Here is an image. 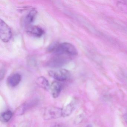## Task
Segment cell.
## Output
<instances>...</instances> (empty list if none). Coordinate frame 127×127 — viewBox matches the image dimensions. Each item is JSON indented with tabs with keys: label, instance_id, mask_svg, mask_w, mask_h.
<instances>
[{
	"label": "cell",
	"instance_id": "obj_1",
	"mask_svg": "<svg viewBox=\"0 0 127 127\" xmlns=\"http://www.w3.org/2000/svg\"><path fill=\"white\" fill-rule=\"evenodd\" d=\"M47 50L55 53L56 55L75 56L78 54V50L75 46L68 43H54L48 47Z\"/></svg>",
	"mask_w": 127,
	"mask_h": 127
},
{
	"label": "cell",
	"instance_id": "obj_2",
	"mask_svg": "<svg viewBox=\"0 0 127 127\" xmlns=\"http://www.w3.org/2000/svg\"><path fill=\"white\" fill-rule=\"evenodd\" d=\"M62 117V108L50 106L47 107L44 111L43 118L46 120L55 119Z\"/></svg>",
	"mask_w": 127,
	"mask_h": 127
},
{
	"label": "cell",
	"instance_id": "obj_3",
	"mask_svg": "<svg viewBox=\"0 0 127 127\" xmlns=\"http://www.w3.org/2000/svg\"><path fill=\"white\" fill-rule=\"evenodd\" d=\"M49 74L50 76L58 81H66L70 78L71 76L69 71L65 69L51 70L49 71Z\"/></svg>",
	"mask_w": 127,
	"mask_h": 127
},
{
	"label": "cell",
	"instance_id": "obj_4",
	"mask_svg": "<svg viewBox=\"0 0 127 127\" xmlns=\"http://www.w3.org/2000/svg\"><path fill=\"white\" fill-rule=\"evenodd\" d=\"M65 55H57L53 57L48 62V66L53 68H59L66 64L70 59Z\"/></svg>",
	"mask_w": 127,
	"mask_h": 127
},
{
	"label": "cell",
	"instance_id": "obj_5",
	"mask_svg": "<svg viewBox=\"0 0 127 127\" xmlns=\"http://www.w3.org/2000/svg\"><path fill=\"white\" fill-rule=\"evenodd\" d=\"M0 37L1 40L5 43L9 41L12 37L10 27L1 19L0 22Z\"/></svg>",
	"mask_w": 127,
	"mask_h": 127
},
{
	"label": "cell",
	"instance_id": "obj_6",
	"mask_svg": "<svg viewBox=\"0 0 127 127\" xmlns=\"http://www.w3.org/2000/svg\"><path fill=\"white\" fill-rule=\"evenodd\" d=\"M26 32L30 35L38 38L41 37L44 33V31L41 27L32 25L26 27Z\"/></svg>",
	"mask_w": 127,
	"mask_h": 127
},
{
	"label": "cell",
	"instance_id": "obj_7",
	"mask_svg": "<svg viewBox=\"0 0 127 127\" xmlns=\"http://www.w3.org/2000/svg\"><path fill=\"white\" fill-rule=\"evenodd\" d=\"M37 12L35 9H31L29 13L25 16L23 20L24 24L26 27L32 26L36 18Z\"/></svg>",
	"mask_w": 127,
	"mask_h": 127
},
{
	"label": "cell",
	"instance_id": "obj_8",
	"mask_svg": "<svg viewBox=\"0 0 127 127\" xmlns=\"http://www.w3.org/2000/svg\"><path fill=\"white\" fill-rule=\"evenodd\" d=\"M62 84L58 81L53 82L50 86L51 93L54 98H57L59 96L62 89Z\"/></svg>",
	"mask_w": 127,
	"mask_h": 127
},
{
	"label": "cell",
	"instance_id": "obj_9",
	"mask_svg": "<svg viewBox=\"0 0 127 127\" xmlns=\"http://www.w3.org/2000/svg\"><path fill=\"white\" fill-rule=\"evenodd\" d=\"M21 80V76L18 73H15L10 75L7 80L8 85L11 87H15L17 86Z\"/></svg>",
	"mask_w": 127,
	"mask_h": 127
},
{
	"label": "cell",
	"instance_id": "obj_10",
	"mask_svg": "<svg viewBox=\"0 0 127 127\" xmlns=\"http://www.w3.org/2000/svg\"><path fill=\"white\" fill-rule=\"evenodd\" d=\"M75 102L72 101L62 108V117H66L70 116L75 110Z\"/></svg>",
	"mask_w": 127,
	"mask_h": 127
},
{
	"label": "cell",
	"instance_id": "obj_11",
	"mask_svg": "<svg viewBox=\"0 0 127 127\" xmlns=\"http://www.w3.org/2000/svg\"><path fill=\"white\" fill-rule=\"evenodd\" d=\"M37 85L45 90L48 91L50 89V85L48 80L43 76L38 78L36 81Z\"/></svg>",
	"mask_w": 127,
	"mask_h": 127
},
{
	"label": "cell",
	"instance_id": "obj_12",
	"mask_svg": "<svg viewBox=\"0 0 127 127\" xmlns=\"http://www.w3.org/2000/svg\"><path fill=\"white\" fill-rule=\"evenodd\" d=\"M12 113L9 110L3 112L1 115V120L4 122H7L10 120L12 116Z\"/></svg>",
	"mask_w": 127,
	"mask_h": 127
},
{
	"label": "cell",
	"instance_id": "obj_13",
	"mask_svg": "<svg viewBox=\"0 0 127 127\" xmlns=\"http://www.w3.org/2000/svg\"><path fill=\"white\" fill-rule=\"evenodd\" d=\"M5 75V70L4 69H1L0 70V79L2 80L4 78Z\"/></svg>",
	"mask_w": 127,
	"mask_h": 127
},
{
	"label": "cell",
	"instance_id": "obj_14",
	"mask_svg": "<svg viewBox=\"0 0 127 127\" xmlns=\"http://www.w3.org/2000/svg\"><path fill=\"white\" fill-rule=\"evenodd\" d=\"M124 120L127 123V113L126 114L124 115L123 116Z\"/></svg>",
	"mask_w": 127,
	"mask_h": 127
},
{
	"label": "cell",
	"instance_id": "obj_15",
	"mask_svg": "<svg viewBox=\"0 0 127 127\" xmlns=\"http://www.w3.org/2000/svg\"><path fill=\"white\" fill-rule=\"evenodd\" d=\"M55 127H64L63 126L61 125H59L56 126Z\"/></svg>",
	"mask_w": 127,
	"mask_h": 127
},
{
	"label": "cell",
	"instance_id": "obj_16",
	"mask_svg": "<svg viewBox=\"0 0 127 127\" xmlns=\"http://www.w3.org/2000/svg\"><path fill=\"white\" fill-rule=\"evenodd\" d=\"M86 127H93V126H92V125L90 124V125H88L86 126Z\"/></svg>",
	"mask_w": 127,
	"mask_h": 127
},
{
	"label": "cell",
	"instance_id": "obj_17",
	"mask_svg": "<svg viewBox=\"0 0 127 127\" xmlns=\"http://www.w3.org/2000/svg\"></svg>",
	"mask_w": 127,
	"mask_h": 127
}]
</instances>
